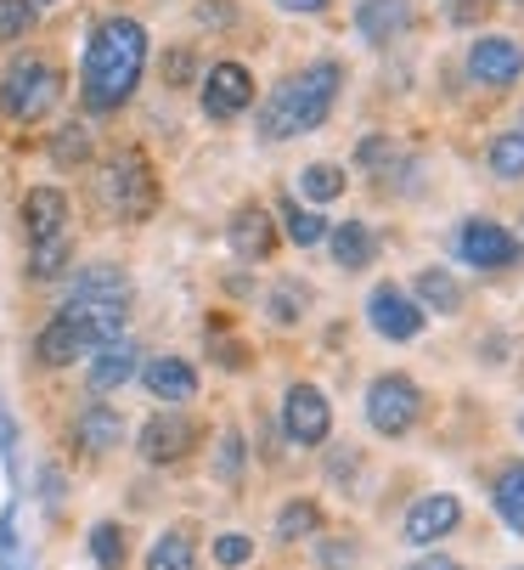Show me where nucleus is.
<instances>
[{
  "label": "nucleus",
  "mask_w": 524,
  "mask_h": 570,
  "mask_svg": "<svg viewBox=\"0 0 524 570\" xmlns=\"http://www.w3.org/2000/svg\"><path fill=\"white\" fill-rule=\"evenodd\" d=\"M147 29L136 18H102L91 29V40H85V62H79V97L91 114H119L136 86H141V73H147Z\"/></svg>",
  "instance_id": "f257e3e1"
},
{
  "label": "nucleus",
  "mask_w": 524,
  "mask_h": 570,
  "mask_svg": "<svg viewBox=\"0 0 524 570\" xmlns=\"http://www.w3.org/2000/svg\"><path fill=\"white\" fill-rule=\"evenodd\" d=\"M338 79H344V68L333 57H322V62L299 68L294 79H283V86L266 97V108H259V136L288 141V136L316 130L333 114V102H338Z\"/></svg>",
  "instance_id": "f03ea898"
},
{
  "label": "nucleus",
  "mask_w": 524,
  "mask_h": 570,
  "mask_svg": "<svg viewBox=\"0 0 524 570\" xmlns=\"http://www.w3.org/2000/svg\"><path fill=\"white\" fill-rule=\"evenodd\" d=\"M62 102V68L23 51L7 62V73H0V114H7L12 125H40L51 108Z\"/></svg>",
  "instance_id": "7ed1b4c3"
},
{
  "label": "nucleus",
  "mask_w": 524,
  "mask_h": 570,
  "mask_svg": "<svg viewBox=\"0 0 524 570\" xmlns=\"http://www.w3.org/2000/svg\"><path fill=\"white\" fill-rule=\"evenodd\" d=\"M97 204H102L113 220H125V226H136V220H147V215L158 209V176H152V165H147L136 147L113 153L108 165H102V176H97Z\"/></svg>",
  "instance_id": "20e7f679"
},
{
  "label": "nucleus",
  "mask_w": 524,
  "mask_h": 570,
  "mask_svg": "<svg viewBox=\"0 0 524 570\" xmlns=\"http://www.w3.org/2000/svg\"><path fill=\"white\" fill-rule=\"evenodd\" d=\"M417 413H423V395H417V384L406 373H384V379L367 384V424L378 435H389V441L406 435L417 424Z\"/></svg>",
  "instance_id": "39448f33"
},
{
  "label": "nucleus",
  "mask_w": 524,
  "mask_h": 570,
  "mask_svg": "<svg viewBox=\"0 0 524 570\" xmlns=\"http://www.w3.org/2000/svg\"><path fill=\"white\" fill-rule=\"evenodd\" d=\"M457 255H463V266L507 272V266H518L524 243H518V232H507L502 220H463V232H457Z\"/></svg>",
  "instance_id": "423d86ee"
},
{
  "label": "nucleus",
  "mask_w": 524,
  "mask_h": 570,
  "mask_svg": "<svg viewBox=\"0 0 524 570\" xmlns=\"http://www.w3.org/2000/svg\"><path fill=\"white\" fill-rule=\"evenodd\" d=\"M198 102H204V114H209L215 125H226V119L248 114V102H254V73H248L243 62H215V68L204 73Z\"/></svg>",
  "instance_id": "0eeeda50"
},
{
  "label": "nucleus",
  "mask_w": 524,
  "mask_h": 570,
  "mask_svg": "<svg viewBox=\"0 0 524 570\" xmlns=\"http://www.w3.org/2000/svg\"><path fill=\"white\" fill-rule=\"evenodd\" d=\"M327 430H333L327 395H322L316 384H294V390L283 395V435H288L294 446H322Z\"/></svg>",
  "instance_id": "6e6552de"
},
{
  "label": "nucleus",
  "mask_w": 524,
  "mask_h": 570,
  "mask_svg": "<svg viewBox=\"0 0 524 570\" xmlns=\"http://www.w3.org/2000/svg\"><path fill=\"white\" fill-rule=\"evenodd\" d=\"M192 446H198V424L187 413H152L141 424V441H136V452L147 463H181Z\"/></svg>",
  "instance_id": "1a4fd4ad"
},
{
  "label": "nucleus",
  "mask_w": 524,
  "mask_h": 570,
  "mask_svg": "<svg viewBox=\"0 0 524 570\" xmlns=\"http://www.w3.org/2000/svg\"><path fill=\"white\" fill-rule=\"evenodd\" d=\"M468 73L479 79V86H513V79L524 73V46L507 40V35H479L468 46Z\"/></svg>",
  "instance_id": "9d476101"
},
{
  "label": "nucleus",
  "mask_w": 524,
  "mask_h": 570,
  "mask_svg": "<svg viewBox=\"0 0 524 570\" xmlns=\"http://www.w3.org/2000/svg\"><path fill=\"white\" fill-rule=\"evenodd\" d=\"M367 322H373V328L384 334V340H417L423 334V311L395 288V283H378L373 294H367Z\"/></svg>",
  "instance_id": "9b49d317"
},
{
  "label": "nucleus",
  "mask_w": 524,
  "mask_h": 570,
  "mask_svg": "<svg viewBox=\"0 0 524 570\" xmlns=\"http://www.w3.org/2000/svg\"><path fill=\"white\" fill-rule=\"evenodd\" d=\"M457 520H463V503H457L452 492L417 498V503L406 509V542H412V548H434L441 537L457 531Z\"/></svg>",
  "instance_id": "f8f14e48"
},
{
  "label": "nucleus",
  "mask_w": 524,
  "mask_h": 570,
  "mask_svg": "<svg viewBox=\"0 0 524 570\" xmlns=\"http://www.w3.org/2000/svg\"><path fill=\"white\" fill-rule=\"evenodd\" d=\"M23 237L29 243L68 237V193L62 187H29L23 193Z\"/></svg>",
  "instance_id": "ddd939ff"
},
{
  "label": "nucleus",
  "mask_w": 524,
  "mask_h": 570,
  "mask_svg": "<svg viewBox=\"0 0 524 570\" xmlns=\"http://www.w3.org/2000/svg\"><path fill=\"white\" fill-rule=\"evenodd\" d=\"M68 305H130V277H125V266H113V261L85 266V272L68 283Z\"/></svg>",
  "instance_id": "4468645a"
},
{
  "label": "nucleus",
  "mask_w": 524,
  "mask_h": 570,
  "mask_svg": "<svg viewBox=\"0 0 524 570\" xmlns=\"http://www.w3.org/2000/svg\"><path fill=\"white\" fill-rule=\"evenodd\" d=\"M34 356H40V367H73L79 356H91V340H85V328L73 316H51L46 328L34 334Z\"/></svg>",
  "instance_id": "2eb2a0df"
},
{
  "label": "nucleus",
  "mask_w": 524,
  "mask_h": 570,
  "mask_svg": "<svg viewBox=\"0 0 524 570\" xmlns=\"http://www.w3.org/2000/svg\"><path fill=\"white\" fill-rule=\"evenodd\" d=\"M141 384H147L158 401L181 406V401L198 395V367H192L187 356H147V362H141Z\"/></svg>",
  "instance_id": "dca6fc26"
},
{
  "label": "nucleus",
  "mask_w": 524,
  "mask_h": 570,
  "mask_svg": "<svg viewBox=\"0 0 524 570\" xmlns=\"http://www.w3.org/2000/svg\"><path fill=\"white\" fill-rule=\"evenodd\" d=\"M226 243H231L237 261H266L277 249V226H271V215L259 209V204H243L231 215V226H226Z\"/></svg>",
  "instance_id": "f3484780"
},
{
  "label": "nucleus",
  "mask_w": 524,
  "mask_h": 570,
  "mask_svg": "<svg viewBox=\"0 0 524 570\" xmlns=\"http://www.w3.org/2000/svg\"><path fill=\"white\" fill-rule=\"evenodd\" d=\"M73 441L91 452V458H108V452L125 441V419L113 413L108 401H91V406H85V413L73 419Z\"/></svg>",
  "instance_id": "a211bd4d"
},
{
  "label": "nucleus",
  "mask_w": 524,
  "mask_h": 570,
  "mask_svg": "<svg viewBox=\"0 0 524 570\" xmlns=\"http://www.w3.org/2000/svg\"><path fill=\"white\" fill-rule=\"evenodd\" d=\"M136 356H141V351H136L130 340H108V345H97V351H91V390L108 395V390H119L125 379H136V373H141Z\"/></svg>",
  "instance_id": "6ab92c4d"
},
{
  "label": "nucleus",
  "mask_w": 524,
  "mask_h": 570,
  "mask_svg": "<svg viewBox=\"0 0 524 570\" xmlns=\"http://www.w3.org/2000/svg\"><path fill=\"white\" fill-rule=\"evenodd\" d=\"M327 243H333V266H344V272H362V266H373V255H378L367 220H338V226H327Z\"/></svg>",
  "instance_id": "aec40b11"
},
{
  "label": "nucleus",
  "mask_w": 524,
  "mask_h": 570,
  "mask_svg": "<svg viewBox=\"0 0 524 570\" xmlns=\"http://www.w3.org/2000/svg\"><path fill=\"white\" fill-rule=\"evenodd\" d=\"M406 23H412L406 0H362V7H356V29H362V40H373V46L395 40Z\"/></svg>",
  "instance_id": "412c9836"
},
{
  "label": "nucleus",
  "mask_w": 524,
  "mask_h": 570,
  "mask_svg": "<svg viewBox=\"0 0 524 570\" xmlns=\"http://www.w3.org/2000/svg\"><path fill=\"white\" fill-rule=\"evenodd\" d=\"M417 311H441V316H452L457 305H463V288H457V277L446 272V266H428V272H417Z\"/></svg>",
  "instance_id": "4be33fe9"
},
{
  "label": "nucleus",
  "mask_w": 524,
  "mask_h": 570,
  "mask_svg": "<svg viewBox=\"0 0 524 570\" xmlns=\"http://www.w3.org/2000/svg\"><path fill=\"white\" fill-rule=\"evenodd\" d=\"M147 570H198V548L187 531H164L152 548H147Z\"/></svg>",
  "instance_id": "5701e85b"
},
{
  "label": "nucleus",
  "mask_w": 524,
  "mask_h": 570,
  "mask_svg": "<svg viewBox=\"0 0 524 570\" xmlns=\"http://www.w3.org/2000/svg\"><path fill=\"white\" fill-rule=\"evenodd\" d=\"M68 255H73V243H68V237L29 243V283H57V277L68 272Z\"/></svg>",
  "instance_id": "b1692460"
},
{
  "label": "nucleus",
  "mask_w": 524,
  "mask_h": 570,
  "mask_svg": "<svg viewBox=\"0 0 524 570\" xmlns=\"http://www.w3.org/2000/svg\"><path fill=\"white\" fill-rule=\"evenodd\" d=\"M496 514L507 520V531L524 537V463L502 469V480H496Z\"/></svg>",
  "instance_id": "393cba45"
},
{
  "label": "nucleus",
  "mask_w": 524,
  "mask_h": 570,
  "mask_svg": "<svg viewBox=\"0 0 524 570\" xmlns=\"http://www.w3.org/2000/svg\"><path fill=\"white\" fill-rule=\"evenodd\" d=\"M277 209H283V232L299 243V249H316V243L327 237V220L316 209H299V198H283Z\"/></svg>",
  "instance_id": "a878e982"
},
{
  "label": "nucleus",
  "mask_w": 524,
  "mask_h": 570,
  "mask_svg": "<svg viewBox=\"0 0 524 570\" xmlns=\"http://www.w3.org/2000/svg\"><path fill=\"white\" fill-rule=\"evenodd\" d=\"M91 559H97L102 570H125V559H130L125 525H113V520H97V525H91Z\"/></svg>",
  "instance_id": "bb28decb"
},
{
  "label": "nucleus",
  "mask_w": 524,
  "mask_h": 570,
  "mask_svg": "<svg viewBox=\"0 0 524 570\" xmlns=\"http://www.w3.org/2000/svg\"><path fill=\"white\" fill-rule=\"evenodd\" d=\"M491 176L496 181H518L524 176V130H502L491 141Z\"/></svg>",
  "instance_id": "cd10ccee"
},
{
  "label": "nucleus",
  "mask_w": 524,
  "mask_h": 570,
  "mask_svg": "<svg viewBox=\"0 0 524 570\" xmlns=\"http://www.w3.org/2000/svg\"><path fill=\"white\" fill-rule=\"evenodd\" d=\"M34 0H0V46H12V40H29L34 35Z\"/></svg>",
  "instance_id": "c85d7f7f"
},
{
  "label": "nucleus",
  "mask_w": 524,
  "mask_h": 570,
  "mask_svg": "<svg viewBox=\"0 0 524 570\" xmlns=\"http://www.w3.org/2000/svg\"><path fill=\"white\" fill-rule=\"evenodd\" d=\"M316 525H322V514H316V503H283V514H277V537L283 542H299V537H316Z\"/></svg>",
  "instance_id": "c756f323"
},
{
  "label": "nucleus",
  "mask_w": 524,
  "mask_h": 570,
  "mask_svg": "<svg viewBox=\"0 0 524 570\" xmlns=\"http://www.w3.org/2000/svg\"><path fill=\"white\" fill-rule=\"evenodd\" d=\"M51 158H57V165H85V158H91V130H85V125H62L51 136Z\"/></svg>",
  "instance_id": "7c9ffc66"
},
{
  "label": "nucleus",
  "mask_w": 524,
  "mask_h": 570,
  "mask_svg": "<svg viewBox=\"0 0 524 570\" xmlns=\"http://www.w3.org/2000/svg\"><path fill=\"white\" fill-rule=\"evenodd\" d=\"M0 570H29L23 542H18V503L0 509Z\"/></svg>",
  "instance_id": "2f4dec72"
},
{
  "label": "nucleus",
  "mask_w": 524,
  "mask_h": 570,
  "mask_svg": "<svg viewBox=\"0 0 524 570\" xmlns=\"http://www.w3.org/2000/svg\"><path fill=\"white\" fill-rule=\"evenodd\" d=\"M299 193L316 198V204H327V198L344 193V170H338V165H310V170L299 176Z\"/></svg>",
  "instance_id": "473e14b6"
},
{
  "label": "nucleus",
  "mask_w": 524,
  "mask_h": 570,
  "mask_svg": "<svg viewBox=\"0 0 524 570\" xmlns=\"http://www.w3.org/2000/svg\"><path fill=\"white\" fill-rule=\"evenodd\" d=\"M305 299H310V294H305V288H294V283L271 288V299H266V305H271V322H283V328H288V322H299Z\"/></svg>",
  "instance_id": "72a5a7b5"
},
{
  "label": "nucleus",
  "mask_w": 524,
  "mask_h": 570,
  "mask_svg": "<svg viewBox=\"0 0 524 570\" xmlns=\"http://www.w3.org/2000/svg\"><path fill=\"white\" fill-rule=\"evenodd\" d=\"M215 559H220L226 570L248 564V559H254V537H243V531H226V537H215Z\"/></svg>",
  "instance_id": "f704fd0d"
},
{
  "label": "nucleus",
  "mask_w": 524,
  "mask_h": 570,
  "mask_svg": "<svg viewBox=\"0 0 524 570\" xmlns=\"http://www.w3.org/2000/svg\"><path fill=\"white\" fill-rule=\"evenodd\" d=\"M0 463H7V474L18 480V419L7 413V401H0Z\"/></svg>",
  "instance_id": "c9c22d12"
},
{
  "label": "nucleus",
  "mask_w": 524,
  "mask_h": 570,
  "mask_svg": "<svg viewBox=\"0 0 524 570\" xmlns=\"http://www.w3.org/2000/svg\"><path fill=\"white\" fill-rule=\"evenodd\" d=\"M237 474H243V435L226 430L220 435V480H237Z\"/></svg>",
  "instance_id": "e433bc0d"
},
{
  "label": "nucleus",
  "mask_w": 524,
  "mask_h": 570,
  "mask_svg": "<svg viewBox=\"0 0 524 570\" xmlns=\"http://www.w3.org/2000/svg\"><path fill=\"white\" fill-rule=\"evenodd\" d=\"M62 485H68V480H62V469H57V463H46V469H40V503H46V509H62Z\"/></svg>",
  "instance_id": "4c0bfd02"
},
{
  "label": "nucleus",
  "mask_w": 524,
  "mask_h": 570,
  "mask_svg": "<svg viewBox=\"0 0 524 570\" xmlns=\"http://www.w3.org/2000/svg\"><path fill=\"white\" fill-rule=\"evenodd\" d=\"M384 158H395V147H389L384 136H367V141H362V165H384Z\"/></svg>",
  "instance_id": "58836bf2"
},
{
  "label": "nucleus",
  "mask_w": 524,
  "mask_h": 570,
  "mask_svg": "<svg viewBox=\"0 0 524 570\" xmlns=\"http://www.w3.org/2000/svg\"><path fill=\"white\" fill-rule=\"evenodd\" d=\"M283 12H299V18H316V12H327L333 0H277Z\"/></svg>",
  "instance_id": "ea45409f"
},
{
  "label": "nucleus",
  "mask_w": 524,
  "mask_h": 570,
  "mask_svg": "<svg viewBox=\"0 0 524 570\" xmlns=\"http://www.w3.org/2000/svg\"><path fill=\"white\" fill-rule=\"evenodd\" d=\"M485 12V0H452V23H474Z\"/></svg>",
  "instance_id": "a19ab883"
},
{
  "label": "nucleus",
  "mask_w": 524,
  "mask_h": 570,
  "mask_svg": "<svg viewBox=\"0 0 524 570\" xmlns=\"http://www.w3.org/2000/svg\"><path fill=\"white\" fill-rule=\"evenodd\" d=\"M187 68H192V51H175V57H169V79H175V86L187 79Z\"/></svg>",
  "instance_id": "79ce46f5"
},
{
  "label": "nucleus",
  "mask_w": 524,
  "mask_h": 570,
  "mask_svg": "<svg viewBox=\"0 0 524 570\" xmlns=\"http://www.w3.org/2000/svg\"><path fill=\"white\" fill-rule=\"evenodd\" d=\"M412 570H463V564H457V559H446V553H434V559H417Z\"/></svg>",
  "instance_id": "37998d69"
},
{
  "label": "nucleus",
  "mask_w": 524,
  "mask_h": 570,
  "mask_svg": "<svg viewBox=\"0 0 524 570\" xmlns=\"http://www.w3.org/2000/svg\"><path fill=\"white\" fill-rule=\"evenodd\" d=\"M40 7H57V0H34V12H40Z\"/></svg>",
  "instance_id": "c03bdc74"
},
{
  "label": "nucleus",
  "mask_w": 524,
  "mask_h": 570,
  "mask_svg": "<svg viewBox=\"0 0 524 570\" xmlns=\"http://www.w3.org/2000/svg\"><path fill=\"white\" fill-rule=\"evenodd\" d=\"M518 130H524V125H518Z\"/></svg>",
  "instance_id": "a18cd8bd"
},
{
  "label": "nucleus",
  "mask_w": 524,
  "mask_h": 570,
  "mask_svg": "<svg viewBox=\"0 0 524 570\" xmlns=\"http://www.w3.org/2000/svg\"><path fill=\"white\" fill-rule=\"evenodd\" d=\"M518 243H524V237H518Z\"/></svg>",
  "instance_id": "49530a36"
}]
</instances>
